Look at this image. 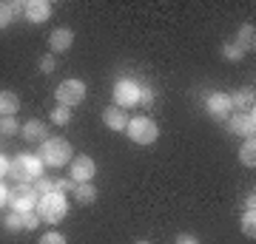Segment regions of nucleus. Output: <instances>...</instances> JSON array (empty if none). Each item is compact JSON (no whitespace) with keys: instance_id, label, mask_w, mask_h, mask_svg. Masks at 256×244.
<instances>
[{"instance_id":"obj_1","label":"nucleus","mask_w":256,"mask_h":244,"mask_svg":"<svg viewBox=\"0 0 256 244\" xmlns=\"http://www.w3.org/2000/svg\"><path fill=\"white\" fill-rule=\"evenodd\" d=\"M43 168H46V165L40 162L37 154H20L18 159L9 162V176H14L18 185H34V182L43 176Z\"/></svg>"},{"instance_id":"obj_2","label":"nucleus","mask_w":256,"mask_h":244,"mask_svg":"<svg viewBox=\"0 0 256 244\" xmlns=\"http://www.w3.org/2000/svg\"><path fill=\"white\" fill-rule=\"evenodd\" d=\"M37 156H40V162L48 165V168H63V165H68V159H72V145H68V139H63V136H48L46 142H40Z\"/></svg>"},{"instance_id":"obj_3","label":"nucleus","mask_w":256,"mask_h":244,"mask_svg":"<svg viewBox=\"0 0 256 244\" xmlns=\"http://www.w3.org/2000/svg\"><path fill=\"white\" fill-rule=\"evenodd\" d=\"M34 213L40 216V222H52V225H57V222H63L66 213H68V199H66L63 193H46V196L37 199Z\"/></svg>"},{"instance_id":"obj_4","label":"nucleus","mask_w":256,"mask_h":244,"mask_svg":"<svg viewBox=\"0 0 256 244\" xmlns=\"http://www.w3.org/2000/svg\"><path fill=\"white\" fill-rule=\"evenodd\" d=\"M126 134L131 142H137V145H154L156 136H160V128H156V122L151 117H134V119H128Z\"/></svg>"},{"instance_id":"obj_5","label":"nucleus","mask_w":256,"mask_h":244,"mask_svg":"<svg viewBox=\"0 0 256 244\" xmlns=\"http://www.w3.org/2000/svg\"><path fill=\"white\" fill-rule=\"evenodd\" d=\"M37 190L32 185H18V188L9 190V208L12 213H28V210L37 208Z\"/></svg>"},{"instance_id":"obj_6","label":"nucleus","mask_w":256,"mask_h":244,"mask_svg":"<svg viewBox=\"0 0 256 244\" xmlns=\"http://www.w3.org/2000/svg\"><path fill=\"white\" fill-rule=\"evenodd\" d=\"M54 97H57V105H80L86 100V82L82 80H63L60 85L54 88Z\"/></svg>"},{"instance_id":"obj_7","label":"nucleus","mask_w":256,"mask_h":244,"mask_svg":"<svg viewBox=\"0 0 256 244\" xmlns=\"http://www.w3.org/2000/svg\"><path fill=\"white\" fill-rule=\"evenodd\" d=\"M140 102V85L137 80H120L114 82V105L117 108H134Z\"/></svg>"},{"instance_id":"obj_8","label":"nucleus","mask_w":256,"mask_h":244,"mask_svg":"<svg viewBox=\"0 0 256 244\" xmlns=\"http://www.w3.org/2000/svg\"><path fill=\"white\" fill-rule=\"evenodd\" d=\"M68 173H72V182L74 185H80V182H92L94 173H97V165H94L92 156H74L72 159V168H68Z\"/></svg>"},{"instance_id":"obj_9","label":"nucleus","mask_w":256,"mask_h":244,"mask_svg":"<svg viewBox=\"0 0 256 244\" xmlns=\"http://www.w3.org/2000/svg\"><path fill=\"white\" fill-rule=\"evenodd\" d=\"M230 134L242 136V139L254 136V134H256V114H254V111H245V114H234V117H230Z\"/></svg>"},{"instance_id":"obj_10","label":"nucleus","mask_w":256,"mask_h":244,"mask_svg":"<svg viewBox=\"0 0 256 244\" xmlns=\"http://www.w3.org/2000/svg\"><path fill=\"white\" fill-rule=\"evenodd\" d=\"M205 108H208V114L214 119H225L230 111V97L228 94H222V91H214L208 97V102H205Z\"/></svg>"},{"instance_id":"obj_11","label":"nucleus","mask_w":256,"mask_h":244,"mask_svg":"<svg viewBox=\"0 0 256 244\" xmlns=\"http://www.w3.org/2000/svg\"><path fill=\"white\" fill-rule=\"evenodd\" d=\"M23 11H26L28 23H46L52 17V3L48 0H28Z\"/></svg>"},{"instance_id":"obj_12","label":"nucleus","mask_w":256,"mask_h":244,"mask_svg":"<svg viewBox=\"0 0 256 244\" xmlns=\"http://www.w3.org/2000/svg\"><path fill=\"white\" fill-rule=\"evenodd\" d=\"M102 125L108 128V131H126V128H128V114H126V108H117V105L102 108Z\"/></svg>"},{"instance_id":"obj_13","label":"nucleus","mask_w":256,"mask_h":244,"mask_svg":"<svg viewBox=\"0 0 256 244\" xmlns=\"http://www.w3.org/2000/svg\"><path fill=\"white\" fill-rule=\"evenodd\" d=\"M20 134H23L26 142H46V139H48L46 122H40V119H28L26 125L20 128Z\"/></svg>"},{"instance_id":"obj_14","label":"nucleus","mask_w":256,"mask_h":244,"mask_svg":"<svg viewBox=\"0 0 256 244\" xmlns=\"http://www.w3.org/2000/svg\"><path fill=\"white\" fill-rule=\"evenodd\" d=\"M74 43V31L72 28H54L52 37H48V45H52V51H68Z\"/></svg>"},{"instance_id":"obj_15","label":"nucleus","mask_w":256,"mask_h":244,"mask_svg":"<svg viewBox=\"0 0 256 244\" xmlns=\"http://www.w3.org/2000/svg\"><path fill=\"white\" fill-rule=\"evenodd\" d=\"M254 102H256L254 88H242L230 97V108H239V114H245V111H254Z\"/></svg>"},{"instance_id":"obj_16","label":"nucleus","mask_w":256,"mask_h":244,"mask_svg":"<svg viewBox=\"0 0 256 244\" xmlns=\"http://www.w3.org/2000/svg\"><path fill=\"white\" fill-rule=\"evenodd\" d=\"M236 45L242 48V51H254L256 48V28H254V23H245V26L239 28Z\"/></svg>"},{"instance_id":"obj_17","label":"nucleus","mask_w":256,"mask_h":244,"mask_svg":"<svg viewBox=\"0 0 256 244\" xmlns=\"http://www.w3.org/2000/svg\"><path fill=\"white\" fill-rule=\"evenodd\" d=\"M18 108H20L18 94H12V91H0V117H14Z\"/></svg>"},{"instance_id":"obj_18","label":"nucleus","mask_w":256,"mask_h":244,"mask_svg":"<svg viewBox=\"0 0 256 244\" xmlns=\"http://www.w3.org/2000/svg\"><path fill=\"white\" fill-rule=\"evenodd\" d=\"M74 199L80 202V205H92L97 199V188H94L92 182H80V185H74Z\"/></svg>"},{"instance_id":"obj_19","label":"nucleus","mask_w":256,"mask_h":244,"mask_svg":"<svg viewBox=\"0 0 256 244\" xmlns=\"http://www.w3.org/2000/svg\"><path fill=\"white\" fill-rule=\"evenodd\" d=\"M239 162L245 165V168H254L256 165V139L254 136H248L242 148H239Z\"/></svg>"},{"instance_id":"obj_20","label":"nucleus","mask_w":256,"mask_h":244,"mask_svg":"<svg viewBox=\"0 0 256 244\" xmlns=\"http://www.w3.org/2000/svg\"><path fill=\"white\" fill-rule=\"evenodd\" d=\"M242 233L248 239H256V213L254 210H245V216H242Z\"/></svg>"},{"instance_id":"obj_21","label":"nucleus","mask_w":256,"mask_h":244,"mask_svg":"<svg viewBox=\"0 0 256 244\" xmlns=\"http://www.w3.org/2000/svg\"><path fill=\"white\" fill-rule=\"evenodd\" d=\"M52 122H54V125H68V122H72V108H68V105H57V108L52 111Z\"/></svg>"},{"instance_id":"obj_22","label":"nucleus","mask_w":256,"mask_h":244,"mask_svg":"<svg viewBox=\"0 0 256 244\" xmlns=\"http://www.w3.org/2000/svg\"><path fill=\"white\" fill-rule=\"evenodd\" d=\"M18 131H20V122L14 117H0V134L12 136V134H18Z\"/></svg>"},{"instance_id":"obj_23","label":"nucleus","mask_w":256,"mask_h":244,"mask_svg":"<svg viewBox=\"0 0 256 244\" xmlns=\"http://www.w3.org/2000/svg\"><path fill=\"white\" fill-rule=\"evenodd\" d=\"M222 54H225V60H230V63H239V60L245 57V51H242L236 43H228L225 48H222Z\"/></svg>"},{"instance_id":"obj_24","label":"nucleus","mask_w":256,"mask_h":244,"mask_svg":"<svg viewBox=\"0 0 256 244\" xmlns=\"http://www.w3.org/2000/svg\"><path fill=\"white\" fill-rule=\"evenodd\" d=\"M32 188L37 190V196H46V193H54V182L52 179H46V176H40V179L32 185Z\"/></svg>"},{"instance_id":"obj_25","label":"nucleus","mask_w":256,"mask_h":244,"mask_svg":"<svg viewBox=\"0 0 256 244\" xmlns=\"http://www.w3.org/2000/svg\"><path fill=\"white\" fill-rule=\"evenodd\" d=\"M140 105L142 108H151L154 105V91L148 88V85H140Z\"/></svg>"},{"instance_id":"obj_26","label":"nucleus","mask_w":256,"mask_h":244,"mask_svg":"<svg viewBox=\"0 0 256 244\" xmlns=\"http://www.w3.org/2000/svg\"><path fill=\"white\" fill-rule=\"evenodd\" d=\"M12 20H14V14H12L9 3H0V28H6Z\"/></svg>"},{"instance_id":"obj_27","label":"nucleus","mask_w":256,"mask_h":244,"mask_svg":"<svg viewBox=\"0 0 256 244\" xmlns=\"http://www.w3.org/2000/svg\"><path fill=\"white\" fill-rule=\"evenodd\" d=\"M40 244H66V236L57 233V230H52V233H46L43 239H40Z\"/></svg>"},{"instance_id":"obj_28","label":"nucleus","mask_w":256,"mask_h":244,"mask_svg":"<svg viewBox=\"0 0 256 244\" xmlns=\"http://www.w3.org/2000/svg\"><path fill=\"white\" fill-rule=\"evenodd\" d=\"M6 227H9V230H23V213H12V216L6 219Z\"/></svg>"},{"instance_id":"obj_29","label":"nucleus","mask_w":256,"mask_h":244,"mask_svg":"<svg viewBox=\"0 0 256 244\" xmlns=\"http://www.w3.org/2000/svg\"><path fill=\"white\" fill-rule=\"evenodd\" d=\"M54 68H57V60H54V57H52V54H48V57H40V71L52 74V71H54Z\"/></svg>"},{"instance_id":"obj_30","label":"nucleus","mask_w":256,"mask_h":244,"mask_svg":"<svg viewBox=\"0 0 256 244\" xmlns=\"http://www.w3.org/2000/svg\"><path fill=\"white\" fill-rule=\"evenodd\" d=\"M68 190H74V182H68V179H57L54 182V193H68Z\"/></svg>"},{"instance_id":"obj_31","label":"nucleus","mask_w":256,"mask_h":244,"mask_svg":"<svg viewBox=\"0 0 256 244\" xmlns=\"http://www.w3.org/2000/svg\"><path fill=\"white\" fill-rule=\"evenodd\" d=\"M176 244H200V242H196V236H191V233H180L176 236Z\"/></svg>"},{"instance_id":"obj_32","label":"nucleus","mask_w":256,"mask_h":244,"mask_svg":"<svg viewBox=\"0 0 256 244\" xmlns=\"http://www.w3.org/2000/svg\"><path fill=\"white\" fill-rule=\"evenodd\" d=\"M3 205H9V188L0 182V208H3Z\"/></svg>"},{"instance_id":"obj_33","label":"nucleus","mask_w":256,"mask_h":244,"mask_svg":"<svg viewBox=\"0 0 256 244\" xmlns=\"http://www.w3.org/2000/svg\"><path fill=\"white\" fill-rule=\"evenodd\" d=\"M6 173H9V159H6V156L0 154V179H3Z\"/></svg>"},{"instance_id":"obj_34","label":"nucleus","mask_w":256,"mask_h":244,"mask_svg":"<svg viewBox=\"0 0 256 244\" xmlns=\"http://www.w3.org/2000/svg\"><path fill=\"white\" fill-rule=\"evenodd\" d=\"M245 210H256V196H254V193L245 196Z\"/></svg>"},{"instance_id":"obj_35","label":"nucleus","mask_w":256,"mask_h":244,"mask_svg":"<svg viewBox=\"0 0 256 244\" xmlns=\"http://www.w3.org/2000/svg\"><path fill=\"white\" fill-rule=\"evenodd\" d=\"M134 244H151V242H146V239H140V242H134Z\"/></svg>"}]
</instances>
